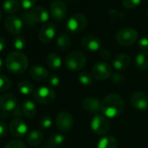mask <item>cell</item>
I'll list each match as a JSON object with an SVG mask.
<instances>
[{"mask_svg":"<svg viewBox=\"0 0 148 148\" xmlns=\"http://www.w3.org/2000/svg\"><path fill=\"white\" fill-rule=\"evenodd\" d=\"M147 18H148V12H147Z\"/></svg>","mask_w":148,"mask_h":148,"instance_id":"46","label":"cell"},{"mask_svg":"<svg viewBox=\"0 0 148 148\" xmlns=\"http://www.w3.org/2000/svg\"><path fill=\"white\" fill-rule=\"evenodd\" d=\"M56 45L60 51H67L71 45V39L66 33H61L56 39Z\"/></svg>","mask_w":148,"mask_h":148,"instance_id":"24","label":"cell"},{"mask_svg":"<svg viewBox=\"0 0 148 148\" xmlns=\"http://www.w3.org/2000/svg\"><path fill=\"white\" fill-rule=\"evenodd\" d=\"M46 64L47 65L54 71L58 70L62 66V59L60 56L57 53H50L46 58Z\"/></svg>","mask_w":148,"mask_h":148,"instance_id":"26","label":"cell"},{"mask_svg":"<svg viewBox=\"0 0 148 148\" xmlns=\"http://www.w3.org/2000/svg\"><path fill=\"white\" fill-rule=\"evenodd\" d=\"M0 115H1V113H0Z\"/></svg>","mask_w":148,"mask_h":148,"instance_id":"48","label":"cell"},{"mask_svg":"<svg viewBox=\"0 0 148 148\" xmlns=\"http://www.w3.org/2000/svg\"><path fill=\"white\" fill-rule=\"evenodd\" d=\"M118 141L113 136H105L97 144V148H117Z\"/></svg>","mask_w":148,"mask_h":148,"instance_id":"28","label":"cell"},{"mask_svg":"<svg viewBox=\"0 0 148 148\" xmlns=\"http://www.w3.org/2000/svg\"><path fill=\"white\" fill-rule=\"evenodd\" d=\"M4 66H5V63H4V60H3V58H2L1 57H0V71H1L3 70Z\"/></svg>","mask_w":148,"mask_h":148,"instance_id":"44","label":"cell"},{"mask_svg":"<svg viewBox=\"0 0 148 148\" xmlns=\"http://www.w3.org/2000/svg\"><path fill=\"white\" fill-rule=\"evenodd\" d=\"M100 56L104 59H108L111 57V53H110V51L107 49H103V50L100 51Z\"/></svg>","mask_w":148,"mask_h":148,"instance_id":"42","label":"cell"},{"mask_svg":"<svg viewBox=\"0 0 148 148\" xmlns=\"http://www.w3.org/2000/svg\"><path fill=\"white\" fill-rule=\"evenodd\" d=\"M73 117L67 111H62L58 112L56 117V125L58 128L62 132H68L73 126Z\"/></svg>","mask_w":148,"mask_h":148,"instance_id":"14","label":"cell"},{"mask_svg":"<svg viewBox=\"0 0 148 148\" xmlns=\"http://www.w3.org/2000/svg\"><path fill=\"white\" fill-rule=\"evenodd\" d=\"M131 64V58L127 54L121 53L117 55L112 61V67L116 71H124L129 67Z\"/></svg>","mask_w":148,"mask_h":148,"instance_id":"20","label":"cell"},{"mask_svg":"<svg viewBox=\"0 0 148 148\" xmlns=\"http://www.w3.org/2000/svg\"><path fill=\"white\" fill-rule=\"evenodd\" d=\"M29 60L27 56L21 51H12L5 59V67L11 73L23 74L28 68Z\"/></svg>","mask_w":148,"mask_h":148,"instance_id":"2","label":"cell"},{"mask_svg":"<svg viewBox=\"0 0 148 148\" xmlns=\"http://www.w3.org/2000/svg\"><path fill=\"white\" fill-rule=\"evenodd\" d=\"M44 140V134L39 130H32L26 135V142L30 146H38Z\"/></svg>","mask_w":148,"mask_h":148,"instance_id":"21","label":"cell"},{"mask_svg":"<svg viewBox=\"0 0 148 148\" xmlns=\"http://www.w3.org/2000/svg\"><path fill=\"white\" fill-rule=\"evenodd\" d=\"M4 148H26V146L22 140L15 138L6 143Z\"/></svg>","mask_w":148,"mask_h":148,"instance_id":"33","label":"cell"},{"mask_svg":"<svg viewBox=\"0 0 148 148\" xmlns=\"http://www.w3.org/2000/svg\"><path fill=\"white\" fill-rule=\"evenodd\" d=\"M21 112H22V116L27 119L33 118L37 113V106L32 100L27 99L23 102L21 106Z\"/></svg>","mask_w":148,"mask_h":148,"instance_id":"22","label":"cell"},{"mask_svg":"<svg viewBox=\"0 0 148 148\" xmlns=\"http://www.w3.org/2000/svg\"><path fill=\"white\" fill-rule=\"evenodd\" d=\"M72 148H75V147H72Z\"/></svg>","mask_w":148,"mask_h":148,"instance_id":"47","label":"cell"},{"mask_svg":"<svg viewBox=\"0 0 148 148\" xmlns=\"http://www.w3.org/2000/svg\"><path fill=\"white\" fill-rule=\"evenodd\" d=\"M49 84L51 86H58V85L60 84V79L58 78V76L57 75H51L50 78H49Z\"/></svg>","mask_w":148,"mask_h":148,"instance_id":"41","label":"cell"},{"mask_svg":"<svg viewBox=\"0 0 148 148\" xmlns=\"http://www.w3.org/2000/svg\"><path fill=\"white\" fill-rule=\"evenodd\" d=\"M112 74V67L107 62H97L92 69L93 79L99 81H103L109 79Z\"/></svg>","mask_w":148,"mask_h":148,"instance_id":"7","label":"cell"},{"mask_svg":"<svg viewBox=\"0 0 148 148\" xmlns=\"http://www.w3.org/2000/svg\"><path fill=\"white\" fill-rule=\"evenodd\" d=\"M20 2L18 0H5L3 3V10L6 14H14L17 13L20 8Z\"/></svg>","mask_w":148,"mask_h":148,"instance_id":"25","label":"cell"},{"mask_svg":"<svg viewBox=\"0 0 148 148\" xmlns=\"http://www.w3.org/2000/svg\"><path fill=\"white\" fill-rule=\"evenodd\" d=\"M11 86H12V83L9 78L0 74V92L5 93V92L9 91Z\"/></svg>","mask_w":148,"mask_h":148,"instance_id":"32","label":"cell"},{"mask_svg":"<svg viewBox=\"0 0 148 148\" xmlns=\"http://www.w3.org/2000/svg\"><path fill=\"white\" fill-rule=\"evenodd\" d=\"M1 18H2V13H1V12H0V20H1Z\"/></svg>","mask_w":148,"mask_h":148,"instance_id":"45","label":"cell"},{"mask_svg":"<svg viewBox=\"0 0 148 148\" xmlns=\"http://www.w3.org/2000/svg\"><path fill=\"white\" fill-rule=\"evenodd\" d=\"M138 45L143 51H148V38L147 37L141 38L138 40Z\"/></svg>","mask_w":148,"mask_h":148,"instance_id":"39","label":"cell"},{"mask_svg":"<svg viewBox=\"0 0 148 148\" xmlns=\"http://www.w3.org/2000/svg\"><path fill=\"white\" fill-rule=\"evenodd\" d=\"M6 46V41L4 38L0 37V52H2Z\"/></svg>","mask_w":148,"mask_h":148,"instance_id":"43","label":"cell"},{"mask_svg":"<svg viewBox=\"0 0 148 148\" xmlns=\"http://www.w3.org/2000/svg\"><path fill=\"white\" fill-rule=\"evenodd\" d=\"M86 25L87 18L85 15L81 13H74L68 18L66 29L73 34H77L84 31L86 27Z\"/></svg>","mask_w":148,"mask_h":148,"instance_id":"5","label":"cell"},{"mask_svg":"<svg viewBox=\"0 0 148 148\" xmlns=\"http://www.w3.org/2000/svg\"><path fill=\"white\" fill-rule=\"evenodd\" d=\"M5 27L10 34L18 36L23 31L24 22L19 17L16 15H10L5 18Z\"/></svg>","mask_w":148,"mask_h":148,"instance_id":"13","label":"cell"},{"mask_svg":"<svg viewBox=\"0 0 148 148\" xmlns=\"http://www.w3.org/2000/svg\"><path fill=\"white\" fill-rule=\"evenodd\" d=\"M83 108L90 113L98 114L101 112V101L95 97H87L82 102Z\"/></svg>","mask_w":148,"mask_h":148,"instance_id":"18","label":"cell"},{"mask_svg":"<svg viewBox=\"0 0 148 148\" xmlns=\"http://www.w3.org/2000/svg\"><path fill=\"white\" fill-rule=\"evenodd\" d=\"M37 0H20V5L23 9L30 11L35 7Z\"/></svg>","mask_w":148,"mask_h":148,"instance_id":"37","label":"cell"},{"mask_svg":"<svg viewBox=\"0 0 148 148\" xmlns=\"http://www.w3.org/2000/svg\"><path fill=\"white\" fill-rule=\"evenodd\" d=\"M110 127H111L110 121L104 115L97 114L92 118V119L91 121L92 130L97 135H99V136L106 135L109 132Z\"/></svg>","mask_w":148,"mask_h":148,"instance_id":"8","label":"cell"},{"mask_svg":"<svg viewBox=\"0 0 148 148\" xmlns=\"http://www.w3.org/2000/svg\"><path fill=\"white\" fill-rule=\"evenodd\" d=\"M78 80L82 86H90L93 83V77L88 71H79L78 74Z\"/></svg>","mask_w":148,"mask_h":148,"instance_id":"29","label":"cell"},{"mask_svg":"<svg viewBox=\"0 0 148 148\" xmlns=\"http://www.w3.org/2000/svg\"><path fill=\"white\" fill-rule=\"evenodd\" d=\"M51 125H52V119L49 115L43 116L39 120V126L42 129H49L51 126Z\"/></svg>","mask_w":148,"mask_h":148,"instance_id":"34","label":"cell"},{"mask_svg":"<svg viewBox=\"0 0 148 148\" xmlns=\"http://www.w3.org/2000/svg\"><path fill=\"white\" fill-rule=\"evenodd\" d=\"M131 105L137 111L148 109V96L142 92H135L131 97Z\"/></svg>","mask_w":148,"mask_h":148,"instance_id":"15","label":"cell"},{"mask_svg":"<svg viewBox=\"0 0 148 148\" xmlns=\"http://www.w3.org/2000/svg\"><path fill=\"white\" fill-rule=\"evenodd\" d=\"M19 106L17 97L9 92L0 95V110L6 113H13Z\"/></svg>","mask_w":148,"mask_h":148,"instance_id":"10","label":"cell"},{"mask_svg":"<svg viewBox=\"0 0 148 148\" xmlns=\"http://www.w3.org/2000/svg\"><path fill=\"white\" fill-rule=\"evenodd\" d=\"M147 1H148V0H147Z\"/></svg>","mask_w":148,"mask_h":148,"instance_id":"49","label":"cell"},{"mask_svg":"<svg viewBox=\"0 0 148 148\" xmlns=\"http://www.w3.org/2000/svg\"><path fill=\"white\" fill-rule=\"evenodd\" d=\"M30 75L36 81H44L48 78V71L43 65L34 64L30 69Z\"/></svg>","mask_w":148,"mask_h":148,"instance_id":"19","label":"cell"},{"mask_svg":"<svg viewBox=\"0 0 148 148\" xmlns=\"http://www.w3.org/2000/svg\"><path fill=\"white\" fill-rule=\"evenodd\" d=\"M56 36V28L53 24L51 23H46L45 24L39 32H38V39L43 44H48L50 43Z\"/></svg>","mask_w":148,"mask_h":148,"instance_id":"16","label":"cell"},{"mask_svg":"<svg viewBox=\"0 0 148 148\" xmlns=\"http://www.w3.org/2000/svg\"><path fill=\"white\" fill-rule=\"evenodd\" d=\"M141 3V0H122L123 6L126 9H134L138 7Z\"/></svg>","mask_w":148,"mask_h":148,"instance_id":"35","label":"cell"},{"mask_svg":"<svg viewBox=\"0 0 148 148\" xmlns=\"http://www.w3.org/2000/svg\"><path fill=\"white\" fill-rule=\"evenodd\" d=\"M135 65L137 69L145 71L148 69V51L139 52L135 58Z\"/></svg>","mask_w":148,"mask_h":148,"instance_id":"27","label":"cell"},{"mask_svg":"<svg viewBox=\"0 0 148 148\" xmlns=\"http://www.w3.org/2000/svg\"><path fill=\"white\" fill-rule=\"evenodd\" d=\"M86 64V57L81 51H73L64 58L66 68L71 71H80Z\"/></svg>","mask_w":148,"mask_h":148,"instance_id":"4","label":"cell"},{"mask_svg":"<svg viewBox=\"0 0 148 148\" xmlns=\"http://www.w3.org/2000/svg\"><path fill=\"white\" fill-rule=\"evenodd\" d=\"M111 79H112V81L116 86H121L125 82V77L122 75L121 73H119V72L112 73V76H111Z\"/></svg>","mask_w":148,"mask_h":148,"instance_id":"36","label":"cell"},{"mask_svg":"<svg viewBox=\"0 0 148 148\" xmlns=\"http://www.w3.org/2000/svg\"><path fill=\"white\" fill-rule=\"evenodd\" d=\"M34 99L41 105H49L55 100V92L48 86H41L33 92Z\"/></svg>","mask_w":148,"mask_h":148,"instance_id":"9","label":"cell"},{"mask_svg":"<svg viewBox=\"0 0 148 148\" xmlns=\"http://www.w3.org/2000/svg\"><path fill=\"white\" fill-rule=\"evenodd\" d=\"M12 45L17 51H21L26 47V39L20 35L15 36L12 40Z\"/></svg>","mask_w":148,"mask_h":148,"instance_id":"31","label":"cell"},{"mask_svg":"<svg viewBox=\"0 0 148 148\" xmlns=\"http://www.w3.org/2000/svg\"><path fill=\"white\" fill-rule=\"evenodd\" d=\"M124 109V100L118 94H109L101 101V112L107 119L119 117Z\"/></svg>","mask_w":148,"mask_h":148,"instance_id":"1","label":"cell"},{"mask_svg":"<svg viewBox=\"0 0 148 148\" xmlns=\"http://www.w3.org/2000/svg\"><path fill=\"white\" fill-rule=\"evenodd\" d=\"M18 91L20 92L21 94L25 95V96L33 94V92H34V86H33V85L31 82L26 81V80L19 82V84L18 86Z\"/></svg>","mask_w":148,"mask_h":148,"instance_id":"30","label":"cell"},{"mask_svg":"<svg viewBox=\"0 0 148 148\" xmlns=\"http://www.w3.org/2000/svg\"><path fill=\"white\" fill-rule=\"evenodd\" d=\"M9 130V125L4 119H0V138L6 136Z\"/></svg>","mask_w":148,"mask_h":148,"instance_id":"38","label":"cell"},{"mask_svg":"<svg viewBox=\"0 0 148 148\" xmlns=\"http://www.w3.org/2000/svg\"><path fill=\"white\" fill-rule=\"evenodd\" d=\"M64 142V136L61 133H53L45 143L46 148H61Z\"/></svg>","mask_w":148,"mask_h":148,"instance_id":"23","label":"cell"},{"mask_svg":"<svg viewBox=\"0 0 148 148\" xmlns=\"http://www.w3.org/2000/svg\"><path fill=\"white\" fill-rule=\"evenodd\" d=\"M138 37L137 30L132 27H126L119 30L116 34V40L122 46H128L134 44Z\"/></svg>","mask_w":148,"mask_h":148,"instance_id":"6","label":"cell"},{"mask_svg":"<svg viewBox=\"0 0 148 148\" xmlns=\"http://www.w3.org/2000/svg\"><path fill=\"white\" fill-rule=\"evenodd\" d=\"M28 125L21 118L13 119L9 124L10 133L15 138H23L28 134Z\"/></svg>","mask_w":148,"mask_h":148,"instance_id":"11","label":"cell"},{"mask_svg":"<svg viewBox=\"0 0 148 148\" xmlns=\"http://www.w3.org/2000/svg\"><path fill=\"white\" fill-rule=\"evenodd\" d=\"M109 16L112 20L116 21V20L121 19L124 15H123V13H121V12H118L116 10H111L110 12H109Z\"/></svg>","mask_w":148,"mask_h":148,"instance_id":"40","label":"cell"},{"mask_svg":"<svg viewBox=\"0 0 148 148\" xmlns=\"http://www.w3.org/2000/svg\"><path fill=\"white\" fill-rule=\"evenodd\" d=\"M82 47L88 51H98L101 47V40L94 35H87L81 41Z\"/></svg>","mask_w":148,"mask_h":148,"instance_id":"17","label":"cell"},{"mask_svg":"<svg viewBox=\"0 0 148 148\" xmlns=\"http://www.w3.org/2000/svg\"><path fill=\"white\" fill-rule=\"evenodd\" d=\"M25 23L29 25H35L37 24L46 23L49 19L50 14L45 8L42 6H35L30 11L23 14Z\"/></svg>","mask_w":148,"mask_h":148,"instance_id":"3","label":"cell"},{"mask_svg":"<svg viewBox=\"0 0 148 148\" xmlns=\"http://www.w3.org/2000/svg\"><path fill=\"white\" fill-rule=\"evenodd\" d=\"M50 15L56 22H63L67 16V8L60 0H54L50 5Z\"/></svg>","mask_w":148,"mask_h":148,"instance_id":"12","label":"cell"}]
</instances>
